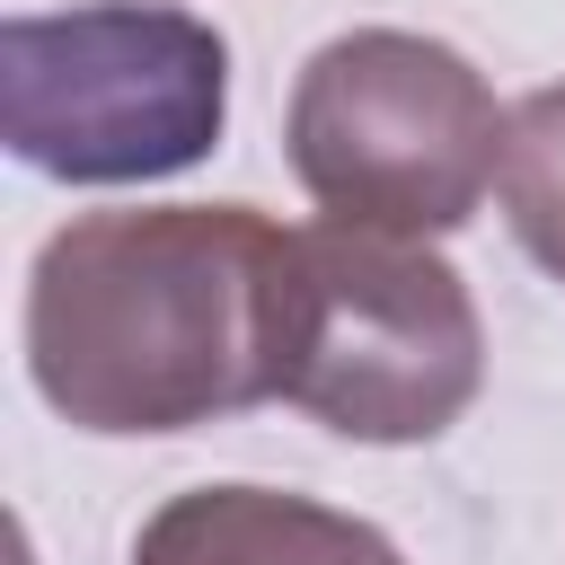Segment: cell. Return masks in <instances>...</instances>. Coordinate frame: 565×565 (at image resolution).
<instances>
[{
    "instance_id": "1",
    "label": "cell",
    "mask_w": 565,
    "mask_h": 565,
    "mask_svg": "<svg viewBox=\"0 0 565 565\" xmlns=\"http://www.w3.org/2000/svg\"><path fill=\"white\" fill-rule=\"evenodd\" d=\"M26 362L88 433H177L282 397L291 230L247 203L88 212L35 256Z\"/></svg>"
},
{
    "instance_id": "2",
    "label": "cell",
    "mask_w": 565,
    "mask_h": 565,
    "mask_svg": "<svg viewBox=\"0 0 565 565\" xmlns=\"http://www.w3.org/2000/svg\"><path fill=\"white\" fill-rule=\"evenodd\" d=\"M503 132L512 115H494L486 79L397 26L335 35L291 88V168L309 203L353 230H459L503 177Z\"/></svg>"
},
{
    "instance_id": "3",
    "label": "cell",
    "mask_w": 565,
    "mask_h": 565,
    "mask_svg": "<svg viewBox=\"0 0 565 565\" xmlns=\"http://www.w3.org/2000/svg\"><path fill=\"white\" fill-rule=\"evenodd\" d=\"M486 371L477 309L441 256L397 230H291L282 397L344 441H433Z\"/></svg>"
},
{
    "instance_id": "4",
    "label": "cell",
    "mask_w": 565,
    "mask_h": 565,
    "mask_svg": "<svg viewBox=\"0 0 565 565\" xmlns=\"http://www.w3.org/2000/svg\"><path fill=\"white\" fill-rule=\"evenodd\" d=\"M230 53L203 18L150 0H97L62 18H9L0 124L9 150L71 185L168 177L212 150Z\"/></svg>"
},
{
    "instance_id": "5",
    "label": "cell",
    "mask_w": 565,
    "mask_h": 565,
    "mask_svg": "<svg viewBox=\"0 0 565 565\" xmlns=\"http://www.w3.org/2000/svg\"><path fill=\"white\" fill-rule=\"evenodd\" d=\"M132 565H397V547L371 521L318 512L300 494L203 486V494H177L132 539Z\"/></svg>"
},
{
    "instance_id": "6",
    "label": "cell",
    "mask_w": 565,
    "mask_h": 565,
    "mask_svg": "<svg viewBox=\"0 0 565 565\" xmlns=\"http://www.w3.org/2000/svg\"><path fill=\"white\" fill-rule=\"evenodd\" d=\"M503 212H512L521 247L565 282V79L512 106V132H503Z\"/></svg>"
}]
</instances>
